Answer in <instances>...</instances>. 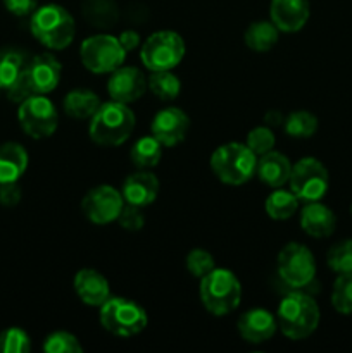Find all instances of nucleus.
I'll return each instance as SVG.
<instances>
[{
	"instance_id": "obj_35",
	"label": "nucleus",
	"mask_w": 352,
	"mask_h": 353,
	"mask_svg": "<svg viewBox=\"0 0 352 353\" xmlns=\"http://www.w3.org/2000/svg\"><path fill=\"white\" fill-rule=\"evenodd\" d=\"M185 265L190 274L200 279L209 274L213 269H216V261H214L211 252L204 250V248H193L186 255Z\"/></svg>"
},
{
	"instance_id": "obj_22",
	"label": "nucleus",
	"mask_w": 352,
	"mask_h": 353,
	"mask_svg": "<svg viewBox=\"0 0 352 353\" xmlns=\"http://www.w3.org/2000/svg\"><path fill=\"white\" fill-rule=\"evenodd\" d=\"M28 162L30 157L21 143L7 141L0 145V185L19 181L21 176L26 172Z\"/></svg>"
},
{
	"instance_id": "obj_23",
	"label": "nucleus",
	"mask_w": 352,
	"mask_h": 353,
	"mask_svg": "<svg viewBox=\"0 0 352 353\" xmlns=\"http://www.w3.org/2000/svg\"><path fill=\"white\" fill-rule=\"evenodd\" d=\"M102 105L99 95L88 88H75L62 100V109L71 119L85 121L93 116Z\"/></svg>"
},
{
	"instance_id": "obj_18",
	"label": "nucleus",
	"mask_w": 352,
	"mask_h": 353,
	"mask_svg": "<svg viewBox=\"0 0 352 353\" xmlns=\"http://www.w3.org/2000/svg\"><path fill=\"white\" fill-rule=\"evenodd\" d=\"M159 188H161V185H159L157 176L150 172V169H138L137 172H131L123 181L121 195L126 203L144 209V207L152 205L155 202Z\"/></svg>"
},
{
	"instance_id": "obj_16",
	"label": "nucleus",
	"mask_w": 352,
	"mask_h": 353,
	"mask_svg": "<svg viewBox=\"0 0 352 353\" xmlns=\"http://www.w3.org/2000/svg\"><path fill=\"white\" fill-rule=\"evenodd\" d=\"M237 330L242 340L252 345H261L271 340L278 330L276 316H273L268 309H248L238 317Z\"/></svg>"
},
{
	"instance_id": "obj_41",
	"label": "nucleus",
	"mask_w": 352,
	"mask_h": 353,
	"mask_svg": "<svg viewBox=\"0 0 352 353\" xmlns=\"http://www.w3.org/2000/svg\"><path fill=\"white\" fill-rule=\"evenodd\" d=\"M283 121H285V116L280 110H268L264 114V124L269 128L283 126Z\"/></svg>"
},
{
	"instance_id": "obj_30",
	"label": "nucleus",
	"mask_w": 352,
	"mask_h": 353,
	"mask_svg": "<svg viewBox=\"0 0 352 353\" xmlns=\"http://www.w3.org/2000/svg\"><path fill=\"white\" fill-rule=\"evenodd\" d=\"M83 14L93 26H113L117 21V6L114 0H85Z\"/></svg>"
},
{
	"instance_id": "obj_13",
	"label": "nucleus",
	"mask_w": 352,
	"mask_h": 353,
	"mask_svg": "<svg viewBox=\"0 0 352 353\" xmlns=\"http://www.w3.org/2000/svg\"><path fill=\"white\" fill-rule=\"evenodd\" d=\"M148 90V78L133 65H121L110 72L107 79V93L110 100L121 103H133Z\"/></svg>"
},
{
	"instance_id": "obj_38",
	"label": "nucleus",
	"mask_w": 352,
	"mask_h": 353,
	"mask_svg": "<svg viewBox=\"0 0 352 353\" xmlns=\"http://www.w3.org/2000/svg\"><path fill=\"white\" fill-rule=\"evenodd\" d=\"M7 12L16 17H31V14L38 9V0H2Z\"/></svg>"
},
{
	"instance_id": "obj_21",
	"label": "nucleus",
	"mask_w": 352,
	"mask_h": 353,
	"mask_svg": "<svg viewBox=\"0 0 352 353\" xmlns=\"http://www.w3.org/2000/svg\"><path fill=\"white\" fill-rule=\"evenodd\" d=\"M292 162L282 152L271 150L257 159L255 176L269 188H282L289 183L292 174Z\"/></svg>"
},
{
	"instance_id": "obj_37",
	"label": "nucleus",
	"mask_w": 352,
	"mask_h": 353,
	"mask_svg": "<svg viewBox=\"0 0 352 353\" xmlns=\"http://www.w3.org/2000/svg\"><path fill=\"white\" fill-rule=\"evenodd\" d=\"M117 224L124 231H128V233H137V231H140L145 226V216L141 207L130 205V203L124 202L123 210H121L119 217H117Z\"/></svg>"
},
{
	"instance_id": "obj_2",
	"label": "nucleus",
	"mask_w": 352,
	"mask_h": 353,
	"mask_svg": "<svg viewBox=\"0 0 352 353\" xmlns=\"http://www.w3.org/2000/svg\"><path fill=\"white\" fill-rule=\"evenodd\" d=\"M137 126V117L128 103L110 102L102 103L90 117L88 134L93 143L100 147H119L126 143Z\"/></svg>"
},
{
	"instance_id": "obj_40",
	"label": "nucleus",
	"mask_w": 352,
	"mask_h": 353,
	"mask_svg": "<svg viewBox=\"0 0 352 353\" xmlns=\"http://www.w3.org/2000/svg\"><path fill=\"white\" fill-rule=\"evenodd\" d=\"M117 40H119L121 47H123L128 54L133 50H137V48L140 47V34H138V31H135V30L121 31V34L117 37Z\"/></svg>"
},
{
	"instance_id": "obj_28",
	"label": "nucleus",
	"mask_w": 352,
	"mask_h": 353,
	"mask_svg": "<svg viewBox=\"0 0 352 353\" xmlns=\"http://www.w3.org/2000/svg\"><path fill=\"white\" fill-rule=\"evenodd\" d=\"M148 90L162 102H171L182 92V81L173 71H154L148 76Z\"/></svg>"
},
{
	"instance_id": "obj_17",
	"label": "nucleus",
	"mask_w": 352,
	"mask_h": 353,
	"mask_svg": "<svg viewBox=\"0 0 352 353\" xmlns=\"http://www.w3.org/2000/svg\"><path fill=\"white\" fill-rule=\"evenodd\" d=\"M311 16L309 0H271L269 19L282 33H297Z\"/></svg>"
},
{
	"instance_id": "obj_31",
	"label": "nucleus",
	"mask_w": 352,
	"mask_h": 353,
	"mask_svg": "<svg viewBox=\"0 0 352 353\" xmlns=\"http://www.w3.org/2000/svg\"><path fill=\"white\" fill-rule=\"evenodd\" d=\"M331 305L342 316H352V272L337 274L331 288Z\"/></svg>"
},
{
	"instance_id": "obj_14",
	"label": "nucleus",
	"mask_w": 352,
	"mask_h": 353,
	"mask_svg": "<svg viewBox=\"0 0 352 353\" xmlns=\"http://www.w3.org/2000/svg\"><path fill=\"white\" fill-rule=\"evenodd\" d=\"M190 130V117L179 107H164L154 116L150 124L152 137L161 141L162 147H176L186 138Z\"/></svg>"
},
{
	"instance_id": "obj_4",
	"label": "nucleus",
	"mask_w": 352,
	"mask_h": 353,
	"mask_svg": "<svg viewBox=\"0 0 352 353\" xmlns=\"http://www.w3.org/2000/svg\"><path fill=\"white\" fill-rule=\"evenodd\" d=\"M199 296L207 312L224 317L240 307L242 285L230 269L216 268L200 278Z\"/></svg>"
},
{
	"instance_id": "obj_36",
	"label": "nucleus",
	"mask_w": 352,
	"mask_h": 353,
	"mask_svg": "<svg viewBox=\"0 0 352 353\" xmlns=\"http://www.w3.org/2000/svg\"><path fill=\"white\" fill-rule=\"evenodd\" d=\"M245 143H247V147L251 148V150L254 152L257 157H261V155L275 150L276 138H275V133H273L271 128L266 126L264 124V126H257V128H254V130L248 131Z\"/></svg>"
},
{
	"instance_id": "obj_9",
	"label": "nucleus",
	"mask_w": 352,
	"mask_h": 353,
	"mask_svg": "<svg viewBox=\"0 0 352 353\" xmlns=\"http://www.w3.org/2000/svg\"><path fill=\"white\" fill-rule=\"evenodd\" d=\"M276 271L289 288H307L316 278V259L306 245L290 241L280 250Z\"/></svg>"
},
{
	"instance_id": "obj_8",
	"label": "nucleus",
	"mask_w": 352,
	"mask_h": 353,
	"mask_svg": "<svg viewBox=\"0 0 352 353\" xmlns=\"http://www.w3.org/2000/svg\"><path fill=\"white\" fill-rule=\"evenodd\" d=\"M128 52L121 47L117 37L99 33L83 40L79 47L81 64L95 74H110L124 64Z\"/></svg>"
},
{
	"instance_id": "obj_42",
	"label": "nucleus",
	"mask_w": 352,
	"mask_h": 353,
	"mask_svg": "<svg viewBox=\"0 0 352 353\" xmlns=\"http://www.w3.org/2000/svg\"><path fill=\"white\" fill-rule=\"evenodd\" d=\"M351 216H352V203H351Z\"/></svg>"
},
{
	"instance_id": "obj_34",
	"label": "nucleus",
	"mask_w": 352,
	"mask_h": 353,
	"mask_svg": "<svg viewBox=\"0 0 352 353\" xmlns=\"http://www.w3.org/2000/svg\"><path fill=\"white\" fill-rule=\"evenodd\" d=\"M30 350V334L21 327H9L0 333V353H28Z\"/></svg>"
},
{
	"instance_id": "obj_29",
	"label": "nucleus",
	"mask_w": 352,
	"mask_h": 353,
	"mask_svg": "<svg viewBox=\"0 0 352 353\" xmlns=\"http://www.w3.org/2000/svg\"><path fill=\"white\" fill-rule=\"evenodd\" d=\"M317 117L309 110H293L283 121V130L292 138H311L316 134Z\"/></svg>"
},
{
	"instance_id": "obj_5",
	"label": "nucleus",
	"mask_w": 352,
	"mask_h": 353,
	"mask_svg": "<svg viewBox=\"0 0 352 353\" xmlns=\"http://www.w3.org/2000/svg\"><path fill=\"white\" fill-rule=\"evenodd\" d=\"M257 159V155L247 147V143L230 141L213 152L211 171L224 185L240 186L255 176Z\"/></svg>"
},
{
	"instance_id": "obj_1",
	"label": "nucleus",
	"mask_w": 352,
	"mask_h": 353,
	"mask_svg": "<svg viewBox=\"0 0 352 353\" xmlns=\"http://www.w3.org/2000/svg\"><path fill=\"white\" fill-rule=\"evenodd\" d=\"M321 321L320 305L316 300L300 290H293L285 295L276 310V323L283 336L292 341L309 338L317 330Z\"/></svg>"
},
{
	"instance_id": "obj_32",
	"label": "nucleus",
	"mask_w": 352,
	"mask_h": 353,
	"mask_svg": "<svg viewBox=\"0 0 352 353\" xmlns=\"http://www.w3.org/2000/svg\"><path fill=\"white\" fill-rule=\"evenodd\" d=\"M326 264L335 274L352 272V240H342L335 243L328 250Z\"/></svg>"
},
{
	"instance_id": "obj_6",
	"label": "nucleus",
	"mask_w": 352,
	"mask_h": 353,
	"mask_svg": "<svg viewBox=\"0 0 352 353\" xmlns=\"http://www.w3.org/2000/svg\"><path fill=\"white\" fill-rule=\"evenodd\" d=\"M99 319L104 330L119 338L137 336L148 324L144 307L124 296H109L100 305Z\"/></svg>"
},
{
	"instance_id": "obj_24",
	"label": "nucleus",
	"mask_w": 352,
	"mask_h": 353,
	"mask_svg": "<svg viewBox=\"0 0 352 353\" xmlns=\"http://www.w3.org/2000/svg\"><path fill=\"white\" fill-rule=\"evenodd\" d=\"M280 33L282 31L273 24V21H254L247 26L244 33V41L252 52L257 54H264L269 52L280 40Z\"/></svg>"
},
{
	"instance_id": "obj_20",
	"label": "nucleus",
	"mask_w": 352,
	"mask_h": 353,
	"mask_svg": "<svg viewBox=\"0 0 352 353\" xmlns=\"http://www.w3.org/2000/svg\"><path fill=\"white\" fill-rule=\"evenodd\" d=\"M300 228L311 238H328L335 233L337 216L328 205L317 202L304 203L300 210Z\"/></svg>"
},
{
	"instance_id": "obj_10",
	"label": "nucleus",
	"mask_w": 352,
	"mask_h": 353,
	"mask_svg": "<svg viewBox=\"0 0 352 353\" xmlns=\"http://www.w3.org/2000/svg\"><path fill=\"white\" fill-rule=\"evenodd\" d=\"M289 186L300 202H317L330 188V172L316 157H302L292 165Z\"/></svg>"
},
{
	"instance_id": "obj_33",
	"label": "nucleus",
	"mask_w": 352,
	"mask_h": 353,
	"mask_svg": "<svg viewBox=\"0 0 352 353\" xmlns=\"http://www.w3.org/2000/svg\"><path fill=\"white\" fill-rule=\"evenodd\" d=\"M43 350L47 353H81L83 347L69 331H54L45 338Z\"/></svg>"
},
{
	"instance_id": "obj_25",
	"label": "nucleus",
	"mask_w": 352,
	"mask_h": 353,
	"mask_svg": "<svg viewBox=\"0 0 352 353\" xmlns=\"http://www.w3.org/2000/svg\"><path fill=\"white\" fill-rule=\"evenodd\" d=\"M28 61V55L17 48L0 50V90H7L21 78Z\"/></svg>"
},
{
	"instance_id": "obj_26",
	"label": "nucleus",
	"mask_w": 352,
	"mask_h": 353,
	"mask_svg": "<svg viewBox=\"0 0 352 353\" xmlns=\"http://www.w3.org/2000/svg\"><path fill=\"white\" fill-rule=\"evenodd\" d=\"M300 200L292 190H273L264 202V210L273 221H286L299 210Z\"/></svg>"
},
{
	"instance_id": "obj_12",
	"label": "nucleus",
	"mask_w": 352,
	"mask_h": 353,
	"mask_svg": "<svg viewBox=\"0 0 352 353\" xmlns=\"http://www.w3.org/2000/svg\"><path fill=\"white\" fill-rule=\"evenodd\" d=\"M123 207V195L119 190L110 185L95 186L81 200V210L86 219L100 226L117 221Z\"/></svg>"
},
{
	"instance_id": "obj_7",
	"label": "nucleus",
	"mask_w": 352,
	"mask_h": 353,
	"mask_svg": "<svg viewBox=\"0 0 352 353\" xmlns=\"http://www.w3.org/2000/svg\"><path fill=\"white\" fill-rule=\"evenodd\" d=\"M185 57V41L173 30L154 31L141 43L140 61L150 72L173 71Z\"/></svg>"
},
{
	"instance_id": "obj_11",
	"label": "nucleus",
	"mask_w": 352,
	"mask_h": 353,
	"mask_svg": "<svg viewBox=\"0 0 352 353\" xmlns=\"http://www.w3.org/2000/svg\"><path fill=\"white\" fill-rule=\"evenodd\" d=\"M17 121L28 137L33 140H43L57 131L59 112L47 95H31L19 103Z\"/></svg>"
},
{
	"instance_id": "obj_19",
	"label": "nucleus",
	"mask_w": 352,
	"mask_h": 353,
	"mask_svg": "<svg viewBox=\"0 0 352 353\" xmlns=\"http://www.w3.org/2000/svg\"><path fill=\"white\" fill-rule=\"evenodd\" d=\"M72 288L85 305L100 307L110 296V286L106 276L97 269H79L72 279Z\"/></svg>"
},
{
	"instance_id": "obj_15",
	"label": "nucleus",
	"mask_w": 352,
	"mask_h": 353,
	"mask_svg": "<svg viewBox=\"0 0 352 353\" xmlns=\"http://www.w3.org/2000/svg\"><path fill=\"white\" fill-rule=\"evenodd\" d=\"M26 78L35 95H48L61 83L62 65L50 52H43L28 61Z\"/></svg>"
},
{
	"instance_id": "obj_39",
	"label": "nucleus",
	"mask_w": 352,
	"mask_h": 353,
	"mask_svg": "<svg viewBox=\"0 0 352 353\" xmlns=\"http://www.w3.org/2000/svg\"><path fill=\"white\" fill-rule=\"evenodd\" d=\"M23 199V192L17 181L2 183L0 185V205L3 207H16Z\"/></svg>"
},
{
	"instance_id": "obj_27",
	"label": "nucleus",
	"mask_w": 352,
	"mask_h": 353,
	"mask_svg": "<svg viewBox=\"0 0 352 353\" xmlns=\"http://www.w3.org/2000/svg\"><path fill=\"white\" fill-rule=\"evenodd\" d=\"M130 159L133 165L138 169H152L161 162L162 159V145L157 138L141 137L135 141L130 150Z\"/></svg>"
},
{
	"instance_id": "obj_3",
	"label": "nucleus",
	"mask_w": 352,
	"mask_h": 353,
	"mask_svg": "<svg viewBox=\"0 0 352 353\" xmlns=\"http://www.w3.org/2000/svg\"><path fill=\"white\" fill-rule=\"evenodd\" d=\"M30 31L35 40L48 50H64L75 40L76 23L66 7L45 3L31 14Z\"/></svg>"
}]
</instances>
